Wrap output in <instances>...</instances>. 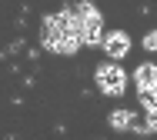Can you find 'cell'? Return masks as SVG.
<instances>
[{
  "instance_id": "1",
  "label": "cell",
  "mask_w": 157,
  "mask_h": 140,
  "mask_svg": "<svg viewBox=\"0 0 157 140\" xmlns=\"http://www.w3.org/2000/svg\"><path fill=\"white\" fill-rule=\"evenodd\" d=\"M40 43H44V50H50L57 57H70V53H77L84 47V40L77 34V27H74L70 7L44 17V24H40Z\"/></svg>"
},
{
  "instance_id": "2",
  "label": "cell",
  "mask_w": 157,
  "mask_h": 140,
  "mask_svg": "<svg viewBox=\"0 0 157 140\" xmlns=\"http://www.w3.org/2000/svg\"><path fill=\"white\" fill-rule=\"evenodd\" d=\"M70 17H74V27L84 40V47H104V17L90 0H74L70 3Z\"/></svg>"
},
{
  "instance_id": "3",
  "label": "cell",
  "mask_w": 157,
  "mask_h": 140,
  "mask_svg": "<svg viewBox=\"0 0 157 140\" xmlns=\"http://www.w3.org/2000/svg\"><path fill=\"white\" fill-rule=\"evenodd\" d=\"M94 80H97V87H100L104 97H121L127 90V73L117 64H100L94 70Z\"/></svg>"
},
{
  "instance_id": "4",
  "label": "cell",
  "mask_w": 157,
  "mask_h": 140,
  "mask_svg": "<svg viewBox=\"0 0 157 140\" xmlns=\"http://www.w3.org/2000/svg\"><path fill=\"white\" fill-rule=\"evenodd\" d=\"M127 50H130V37H127V30H110V34L104 37V53H107V57L121 60V57H127Z\"/></svg>"
},
{
  "instance_id": "5",
  "label": "cell",
  "mask_w": 157,
  "mask_h": 140,
  "mask_svg": "<svg viewBox=\"0 0 157 140\" xmlns=\"http://www.w3.org/2000/svg\"><path fill=\"white\" fill-rule=\"evenodd\" d=\"M134 83H137L140 97L157 94V67H154V64H140V67H137V73H134Z\"/></svg>"
},
{
  "instance_id": "6",
  "label": "cell",
  "mask_w": 157,
  "mask_h": 140,
  "mask_svg": "<svg viewBox=\"0 0 157 140\" xmlns=\"http://www.w3.org/2000/svg\"><path fill=\"white\" fill-rule=\"evenodd\" d=\"M110 127H114V130H130V127H134V113H130V110H114V113H110Z\"/></svg>"
},
{
  "instance_id": "7",
  "label": "cell",
  "mask_w": 157,
  "mask_h": 140,
  "mask_svg": "<svg viewBox=\"0 0 157 140\" xmlns=\"http://www.w3.org/2000/svg\"><path fill=\"white\" fill-rule=\"evenodd\" d=\"M144 130L157 134V107H154V110H147V123H144Z\"/></svg>"
},
{
  "instance_id": "8",
  "label": "cell",
  "mask_w": 157,
  "mask_h": 140,
  "mask_svg": "<svg viewBox=\"0 0 157 140\" xmlns=\"http://www.w3.org/2000/svg\"><path fill=\"white\" fill-rule=\"evenodd\" d=\"M144 47H147V50H157V30L144 37Z\"/></svg>"
}]
</instances>
